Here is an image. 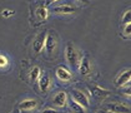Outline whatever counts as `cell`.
Segmentation results:
<instances>
[{
    "instance_id": "2",
    "label": "cell",
    "mask_w": 131,
    "mask_h": 113,
    "mask_svg": "<svg viewBox=\"0 0 131 113\" xmlns=\"http://www.w3.org/2000/svg\"><path fill=\"white\" fill-rule=\"evenodd\" d=\"M44 48H45V50H46V53L49 55L55 53L56 48H58V38L55 37L54 31H48L46 39H45V47Z\"/></svg>"
},
{
    "instance_id": "20",
    "label": "cell",
    "mask_w": 131,
    "mask_h": 113,
    "mask_svg": "<svg viewBox=\"0 0 131 113\" xmlns=\"http://www.w3.org/2000/svg\"><path fill=\"white\" fill-rule=\"evenodd\" d=\"M124 34H125V35H131V24L125 25V28H124Z\"/></svg>"
},
{
    "instance_id": "18",
    "label": "cell",
    "mask_w": 131,
    "mask_h": 113,
    "mask_svg": "<svg viewBox=\"0 0 131 113\" xmlns=\"http://www.w3.org/2000/svg\"><path fill=\"white\" fill-rule=\"evenodd\" d=\"M8 63H9L8 58H6L4 54H0V67H6Z\"/></svg>"
},
{
    "instance_id": "15",
    "label": "cell",
    "mask_w": 131,
    "mask_h": 113,
    "mask_svg": "<svg viewBox=\"0 0 131 113\" xmlns=\"http://www.w3.org/2000/svg\"><path fill=\"white\" fill-rule=\"evenodd\" d=\"M70 108H71V111H72V113H86L85 108L81 107L80 104L76 103L75 101H71L70 102Z\"/></svg>"
},
{
    "instance_id": "1",
    "label": "cell",
    "mask_w": 131,
    "mask_h": 113,
    "mask_svg": "<svg viewBox=\"0 0 131 113\" xmlns=\"http://www.w3.org/2000/svg\"><path fill=\"white\" fill-rule=\"evenodd\" d=\"M65 57H66V60L70 64L71 68L74 69H78L79 68V63H80V55H79V51L76 50V48L74 47L72 43H68L66 45V49H65Z\"/></svg>"
},
{
    "instance_id": "5",
    "label": "cell",
    "mask_w": 131,
    "mask_h": 113,
    "mask_svg": "<svg viewBox=\"0 0 131 113\" xmlns=\"http://www.w3.org/2000/svg\"><path fill=\"white\" fill-rule=\"evenodd\" d=\"M76 6L74 5H70V4H61L59 6H55L52 11L55 14H60V15H70V14H74L76 13Z\"/></svg>"
},
{
    "instance_id": "19",
    "label": "cell",
    "mask_w": 131,
    "mask_h": 113,
    "mask_svg": "<svg viewBox=\"0 0 131 113\" xmlns=\"http://www.w3.org/2000/svg\"><path fill=\"white\" fill-rule=\"evenodd\" d=\"M14 14V10H9V9H4V10L1 11V15L4 16V18H9Z\"/></svg>"
},
{
    "instance_id": "10",
    "label": "cell",
    "mask_w": 131,
    "mask_h": 113,
    "mask_svg": "<svg viewBox=\"0 0 131 113\" xmlns=\"http://www.w3.org/2000/svg\"><path fill=\"white\" fill-rule=\"evenodd\" d=\"M51 87V79L48 74H44V75H40L39 78V88L42 93H46Z\"/></svg>"
},
{
    "instance_id": "9",
    "label": "cell",
    "mask_w": 131,
    "mask_h": 113,
    "mask_svg": "<svg viewBox=\"0 0 131 113\" xmlns=\"http://www.w3.org/2000/svg\"><path fill=\"white\" fill-rule=\"evenodd\" d=\"M68 103V94L65 92H58L54 98H52V104L55 107H59V108H64Z\"/></svg>"
},
{
    "instance_id": "13",
    "label": "cell",
    "mask_w": 131,
    "mask_h": 113,
    "mask_svg": "<svg viewBox=\"0 0 131 113\" xmlns=\"http://www.w3.org/2000/svg\"><path fill=\"white\" fill-rule=\"evenodd\" d=\"M38 106V102L35 99H25L23 102L19 103V108L21 111H31V109H35Z\"/></svg>"
},
{
    "instance_id": "16",
    "label": "cell",
    "mask_w": 131,
    "mask_h": 113,
    "mask_svg": "<svg viewBox=\"0 0 131 113\" xmlns=\"http://www.w3.org/2000/svg\"><path fill=\"white\" fill-rule=\"evenodd\" d=\"M40 74H41L40 68H39V67H34V68L30 71V81L31 82H36V81H39Z\"/></svg>"
},
{
    "instance_id": "24",
    "label": "cell",
    "mask_w": 131,
    "mask_h": 113,
    "mask_svg": "<svg viewBox=\"0 0 131 113\" xmlns=\"http://www.w3.org/2000/svg\"><path fill=\"white\" fill-rule=\"evenodd\" d=\"M109 113H112V112H110V111H109Z\"/></svg>"
},
{
    "instance_id": "7",
    "label": "cell",
    "mask_w": 131,
    "mask_h": 113,
    "mask_svg": "<svg viewBox=\"0 0 131 113\" xmlns=\"http://www.w3.org/2000/svg\"><path fill=\"white\" fill-rule=\"evenodd\" d=\"M107 111L112 113H130L131 108L125 103H110L107 104Z\"/></svg>"
},
{
    "instance_id": "14",
    "label": "cell",
    "mask_w": 131,
    "mask_h": 113,
    "mask_svg": "<svg viewBox=\"0 0 131 113\" xmlns=\"http://www.w3.org/2000/svg\"><path fill=\"white\" fill-rule=\"evenodd\" d=\"M35 15H36V18H38L39 21H45L48 19V16H49V10H48V8L45 5H41V6H39L36 9Z\"/></svg>"
},
{
    "instance_id": "17",
    "label": "cell",
    "mask_w": 131,
    "mask_h": 113,
    "mask_svg": "<svg viewBox=\"0 0 131 113\" xmlns=\"http://www.w3.org/2000/svg\"><path fill=\"white\" fill-rule=\"evenodd\" d=\"M122 24L124 25H127V24H131V9H129L127 11H125L124 13V15H122Z\"/></svg>"
},
{
    "instance_id": "25",
    "label": "cell",
    "mask_w": 131,
    "mask_h": 113,
    "mask_svg": "<svg viewBox=\"0 0 131 113\" xmlns=\"http://www.w3.org/2000/svg\"><path fill=\"white\" fill-rule=\"evenodd\" d=\"M68 113H69V112H68Z\"/></svg>"
},
{
    "instance_id": "11",
    "label": "cell",
    "mask_w": 131,
    "mask_h": 113,
    "mask_svg": "<svg viewBox=\"0 0 131 113\" xmlns=\"http://www.w3.org/2000/svg\"><path fill=\"white\" fill-rule=\"evenodd\" d=\"M56 77L62 81V82H69L71 78H72V74L69 69H66L65 67H59L56 69Z\"/></svg>"
},
{
    "instance_id": "22",
    "label": "cell",
    "mask_w": 131,
    "mask_h": 113,
    "mask_svg": "<svg viewBox=\"0 0 131 113\" xmlns=\"http://www.w3.org/2000/svg\"><path fill=\"white\" fill-rule=\"evenodd\" d=\"M41 113H59L58 111H55V109H51V108H49V109H45V111H42Z\"/></svg>"
},
{
    "instance_id": "3",
    "label": "cell",
    "mask_w": 131,
    "mask_h": 113,
    "mask_svg": "<svg viewBox=\"0 0 131 113\" xmlns=\"http://www.w3.org/2000/svg\"><path fill=\"white\" fill-rule=\"evenodd\" d=\"M72 101H75L76 103H79L81 107H84L85 109L89 107V97L85 94L84 92H81V91H79V89H74L72 91Z\"/></svg>"
},
{
    "instance_id": "12",
    "label": "cell",
    "mask_w": 131,
    "mask_h": 113,
    "mask_svg": "<svg viewBox=\"0 0 131 113\" xmlns=\"http://www.w3.org/2000/svg\"><path fill=\"white\" fill-rule=\"evenodd\" d=\"M131 81V69H127L125 72H122L119 75V78L116 79V85L117 87H124Z\"/></svg>"
},
{
    "instance_id": "23",
    "label": "cell",
    "mask_w": 131,
    "mask_h": 113,
    "mask_svg": "<svg viewBox=\"0 0 131 113\" xmlns=\"http://www.w3.org/2000/svg\"><path fill=\"white\" fill-rule=\"evenodd\" d=\"M96 113H109V111H107V108H104V109H100L99 112H96Z\"/></svg>"
},
{
    "instance_id": "21",
    "label": "cell",
    "mask_w": 131,
    "mask_h": 113,
    "mask_svg": "<svg viewBox=\"0 0 131 113\" xmlns=\"http://www.w3.org/2000/svg\"><path fill=\"white\" fill-rule=\"evenodd\" d=\"M122 94H124V95H126V97H131V87L125 88V89L122 91Z\"/></svg>"
},
{
    "instance_id": "4",
    "label": "cell",
    "mask_w": 131,
    "mask_h": 113,
    "mask_svg": "<svg viewBox=\"0 0 131 113\" xmlns=\"http://www.w3.org/2000/svg\"><path fill=\"white\" fill-rule=\"evenodd\" d=\"M46 34H48V31L44 30L42 33L38 34V35H36V38L34 39V43H32V49H34V51H35L36 54H39V53L44 49V47H45V39H46Z\"/></svg>"
},
{
    "instance_id": "6",
    "label": "cell",
    "mask_w": 131,
    "mask_h": 113,
    "mask_svg": "<svg viewBox=\"0 0 131 113\" xmlns=\"http://www.w3.org/2000/svg\"><path fill=\"white\" fill-rule=\"evenodd\" d=\"M78 71H79V73H80L81 75H88L91 72V62H90L89 55H84L80 59Z\"/></svg>"
},
{
    "instance_id": "8",
    "label": "cell",
    "mask_w": 131,
    "mask_h": 113,
    "mask_svg": "<svg viewBox=\"0 0 131 113\" xmlns=\"http://www.w3.org/2000/svg\"><path fill=\"white\" fill-rule=\"evenodd\" d=\"M90 92H91V94H92L95 98H97V99L107 98V97L111 94L110 91H107V89L102 88V87H100V85H94V87H91Z\"/></svg>"
}]
</instances>
